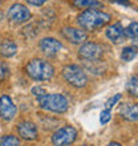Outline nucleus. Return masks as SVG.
Masks as SVG:
<instances>
[{
  "instance_id": "obj_1",
  "label": "nucleus",
  "mask_w": 138,
  "mask_h": 146,
  "mask_svg": "<svg viewBox=\"0 0 138 146\" xmlns=\"http://www.w3.org/2000/svg\"><path fill=\"white\" fill-rule=\"evenodd\" d=\"M111 20V16L106 12L98 11L96 8H89L78 15L77 23L82 29L86 31H96L98 28L106 25Z\"/></svg>"
},
{
  "instance_id": "obj_2",
  "label": "nucleus",
  "mask_w": 138,
  "mask_h": 146,
  "mask_svg": "<svg viewBox=\"0 0 138 146\" xmlns=\"http://www.w3.org/2000/svg\"><path fill=\"white\" fill-rule=\"evenodd\" d=\"M25 72L31 78L36 81H45L49 80L53 76L54 69L52 64L42 58H33L25 66Z\"/></svg>"
},
{
  "instance_id": "obj_3",
  "label": "nucleus",
  "mask_w": 138,
  "mask_h": 146,
  "mask_svg": "<svg viewBox=\"0 0 138 146\" xmlns=\"http://www.w3.org/2000/svg\"><path fill=\"white\" fill-rule=\"evenodd\" d=\"M37 102L42 109L53 113H64L68 110V100L58 93H50L37 97Z\"/></svg>"
},
{
  "instance_id": "obj_4",
  "label": "nucleus",
  "mask_w": 138,
  "mask_h": 146,
  "mask_svg": "<svg viewBox=\"0 0 138 146\" xmlns=\"http://www.w3.org/2000/svg\"><path fill=\"white\" fill-rule=\"evenodd\" d=\"M62 76H64L66 82L74 88H84L88 82V77H86V73L84 72V69L80 68L78 65H74V64L64 66Z\"/></svg>"
},
{
  "instance_id": "obj_5",
  "label": "nucleus",
  "mask_w": 138,
  "mask_h": 146,
  "mask_svg": "<svg viewBox=\"0 0 138 146\" xmlns=\"http://www.w3.org/2000/svg\"><path fill=\"white\" fill-rule=\"evenodd\" d=\"M77 138V130L73 126L60 127L57 131H54L52 135V143L54 146H69L72 145Z\"/></svg>"
},
{
  "instance_id": "obj_6",
  "label": "nucleus",
  "mask_w": 138,
  "mask_h": 146,
  "mask_svg": "<svg viewBox=\"0 0 138 146\" xmlns=\"http://www.w3.org/2000/svg\"><path fill=\"white\" fill-rule=\"evenodd\" d=\"M102 53H104L102 46L96 44V42H85L78 50V56L85 61L100 60Z\"/></svg>"
},
{
  "instance_id": "obj_7",
  "label": "nucleus",
  "mask_w": 138,
  "mask_h": 146,
  "mask_svg": "<svg viewBox=\"0 0 138 146\" xmlns=\"http://www.w3.org/2000/svg\"><path fill=\"white\" fill-rule=\"evenodd\" d=\"M29 17H31L29 9L20 3L13 4V5L9 8V11H8V19L15 24L24 23V21H27Z\"/></svg>"
},
{
  "instance_id": "obj_8",
  "label": "nucleus",
  "mask_w": 138,
  "mask_h": 146,
  "mask_svg": "<svg viewBox=\"0 0 138 146\" xmlns=\"http://www.w3.org/2000/svg\"><path fill=\"white\" fill-rule=\"evenodd\" d=\"M16 109L15 104L12 102L9 96H1L0 97V117L5 121H9L16 115Z\"/></svg>"
},
{
  "instance_id": "obj_9",
  "label": "nucleus",
  "mask_w": 138,
  "mask_h": 146,
  "mask_svg": "<svg viewBox=\"0 0 138 146\" xmlns=\"http://www.w3.org/2000/svg\"><path fill=\"white\" fill-rule=\"evenodd\" d=\"M61 33L62 36L70 41L72 44H81L88 40V35L86 32H84L82 29H77V28H73V27H65L61 29Z\"/></svg>"
},
{
  "instance_id": "obj_10",
  "label": "nucleus",
  "mask_w": 138,
  "mask_h": 146,
  "mask_svg": "<svg viewBox=\"0 0 138 146\" xmlns=\"http://www.w3.org/2000/svg\"><path fill=\"white\" fill-rule=\"evenodd\" d=\"M17 131H19L20 137L27 141L37 138V126L32 121H21L17 125Z\"/></svg>"
},
{
  "instance_id": "obj_11",
  "label": "nucleus",
  "mask_w": 138,
  "mask_h": 146,
  "mask_svg": "<svg viewBox=\"0 0 138 146\" xmlns=\"http://www.w3.org/2000/svg\"><path fill=\"white\" fill-rule=\"evenodd\" d=\"M62 48V44L53 37H44L40 41V49L46 56H56Z\"/></svg>"
},
{
  "instance_id": "obj_12",
  "label": "nucleus",
  "mask_w": 138,
  "mask_h": 146,
  "mask_svg": "<svg viewBox=\"0 0 138 146\" xmlns=\"http://www.w3.org/2000/svg\"><path fill=\"white\" fill-rule=\"evenodd\" d=\"M119 115L126 121L134 122L138 121V104L134 102H125L119 106Z\"/></svg>"
},
{
  "instance_id": "obj_13",
  "label": "nucleus",
  "mask_w": 138,
  "mask_h": 146,
  "mask_svg": "<svg viewBox=\"0 0 138 146\" xmlns=\"http://www.w3.org/2000/svg\"><path fill=\"white\" fill-rule=\"evenodd\" d=\"M106 37L114 44L123 41L125 38V32H123V27L121 23H114L110 27H107L106 29Z\"/></svg>"
},
{
  "instance_id": "obj_14",
  "label": "nucleus",
  "mask_w": 138,
  "mask_h": 146,
  "mask_svg": "<svg viewBox=\"0 0 138 146\" xmlns=\"http://www.w3.org/2000/svg\"><path fill=\"white\" fill-rule=\"evenodd\" d=\"M16 52H17V45L12 40L5 38V40L1 41V44H0V53H1L3 57H12Z\"/></svg>"
},
{
  "instance_id": "obj_15",
  "label": "nucleus",
  "mask_w": 138,
  "mask_h": 146,
  "mask_svg": "<svg viewBox=\"0 0 138 146\" xmlns=\"http://www.w3.org/2000/svg\"><path fill=\"white\" fill-rule=\"evenodd\" d=\"M73 5L77 8H96L102 7V3L98 0H74Z\"/></svg>"
},
{
  "instance_id": "obj_16",
  "label": "nucleus",
  "mask_w": 138,
  "mask_h": 146,
  "mask_svg": "<svg viewBox=\"0 0 138 146\" xmlns=\"http://www.w3.org/2000/svg\"><path fill=\"white\" fill-rule=\"evenodd\" d=\"M127 93L133 97H138V77H131L126 84Z\"/></svg>"
},
{
  "instance_id": "obj_17",
  "label": "nucleus",
  "mask_w": 138,
  "mask_h": 146,
  "mask_svg": "<svg viewBox=\"0 0 138 146\" xmlns=\"http://www.w3.org/2000/svg\"><path fill=\"white\" fill-rule=\"evenodd\" d=\"M123 32H125V36H126V37H129V38L138 37V23H137V21L130 23L126 28H123Z\"/></svg>"
},
{
  "instance_id": "obj_18",
  "label": "nucleus",
  "mask_w": 138,
  "mask_h": 146,
  "mask_svg": "<svg viewBox=\"0 0 138 146\" xmlns=\"http://www.w3.org/2000/svg\"><path fill=\"white\" fill-rule=\"evenodd\" d=\"M137 56V50H135L134 46H126L122 49V53H121V58L123 61H131L133 58Z\"/></svg>"
},
{
  "instance_id": "obj_19",
  "label": "nucleus",
  "mask_w": 138,
  "mask_h": 146,
  "mask_svg": "<svg viewBox=\"0 0 138 146\" xmlns=\"http://www.w3.org/2000/svg\"><path fill=\"white\" fill-rule=\"evenodd\" d=\"M0 146H20V141L15 135H4L0 139Z\"/></svg>"
},
{
  "instance_id": "obj_20",
  "label": "nucleus",
  "mask_w": 138,
  "mask_h": 146,
  "mask_svg": "<svg viewBox=\"0 0 138 146\" xmlns=\"http://www.w3.org/2000/svg\"><path fill=\"white\" fill-rule=\"evenodd\" d=\"M110 118H111V110L110 109H105V110L101 111V114H100L101 125H106V123L110 121Z\"/></svg>"
},
{
  "instance_id": "obj_21",
  "label": "nucleus",
  "mask_w": 138,
  "mask_h": 146,
  "mask_svg": "<svg viewBox=\"0 0 138 146\" xmlns=\"http://www.w3.org/2000/svg\"><path fill=\"white\" fill-rule=\"evenodd\" d=\"M121 98H122V96H121L119 93H118V94H114L111 98H109V100L105 102V108H106V109H111L119 100H121Z\"/></svg>"
},
{
  "instance_id": "obj_22",
  "label": "nucleus",
  "mask_w": 138,
  "mask_h": 146,
  "mask_svg": "<svg viewBox=\"0 0 138 146\" xmlns=\"http://www.w3.org/2000/svg\"><path fill=\"white\" fill-rule=\"evenodd\" d=\"M32 93H33L36 97H40V96H44V94H46L45 89L40 88V86H34V88L32 89Z\"/></svg>"
},
{
  "instance_id": "obj_23",
  "label": "nucleus",
  "mask_w": 138,
  "mask_h": 146,
  "mask_svg": "<svg viewBox=\"0 0 138 146\" xmlns=\"http://www.w3.org/2000/svg\"><path fill=\"white\" fill-rule=\"evenodd\" d=\"M8 76V68L3 64H0V81H3Z\"/></svg>"
},
{
  "instance_id": "obj_24",
  "label": "nucleus",
  "mask_w": 138,
  "mask_h": 146,
  "mask_svg": "<svg viewBox=\"0 0 138 146\" xmlns=\"http://www.w3.org/2000/svg\"><path fill=\"white\" fill-rule=\"evenodd\" d=\"M45 1H48V0H27V3L32 4V5H42Z\"/></svg>"
},
{
  "instance_id": "obj_25",
  "label": "nucleus",
  "mask_w": 138,
  "mask_h": 146,
  "mask_svg": "<svg viewBox=\"0 0 138 146\" xmlns=\"http://www.w3.org/2000/svg\"><path fill=\"white\" fill-rule=\"evenodd\" d=\"M113 3H118V4H122V5H130V1L129 0H110Z\"/></svg>"
},
{
  "instance_id": "obj_26",
  "label": "nucleus",
  "mask_w": 138,
  "mask_h": 146,
  "mask_svg": "<svg viewBox=\"0 0 138 146\" xmlns=\"http://www.w3.org/2000/svg\"><path fill=\"white\" fill-rule=\"evenodd\" d=\"M133 45H134L135 48H138V37H135L134 40H133Z\"/></svg>"
},
{
  "instance_id": "obj_27",
  "label": "nucleus",
  "mask_w": 138,
  "mask_h": 146,
  "mask_svg": "<svg viewBox=\"0 0 138 146\" xmlns=\"http://www.w3.org/2000/svg\"><path fill=\"white\" fill-rule=\"evenodd\" d=\"M107 146H122V145H121V143H118V142H110Z\"/></svg>"
},
{
  "instance_id": "obj_28",
  "label": "nucleus",
  "mask_w": 138,
  "mask_h": 146,
  "mask_svg": "<svg viewBox=\"0 0 138 146\" xmlns=\"http://www.w3.org/2000/svg\"><path fill=\"white\" fill-rule=\"evenodd\" d=\"M135 146H138V142H137V143H135Z\"/></svg>"
},
{
  "instance_id": "obj_29",
  "label": "nucleus",
  "mask_w": 138,
  "mask_h": 146,
  "mask_svg": "<svg viewBox=\"0 0 138 146\" xmlns=\"http://www.w3.org/2000/svg\"><path fill=\"white\" fill-rule=\"evenodd\" d=\"M1 1H3V0H0V3H1Z\"/></svg>"
},
{
  "instance_id": "obj_30",
  "label": "nucleus",
  "mask_w": 138,
  "mask_h": 146,
  "mask_svg": "<svg viewBox=\"0 0 138 146\" xmlns=\"http://www.w3.org/2000/svg\"><path fill=\"white\" fill-rule=\"evenodd\" d=\"M84 146H88V145H84Z\"/></svg>"
}]
</instances>
